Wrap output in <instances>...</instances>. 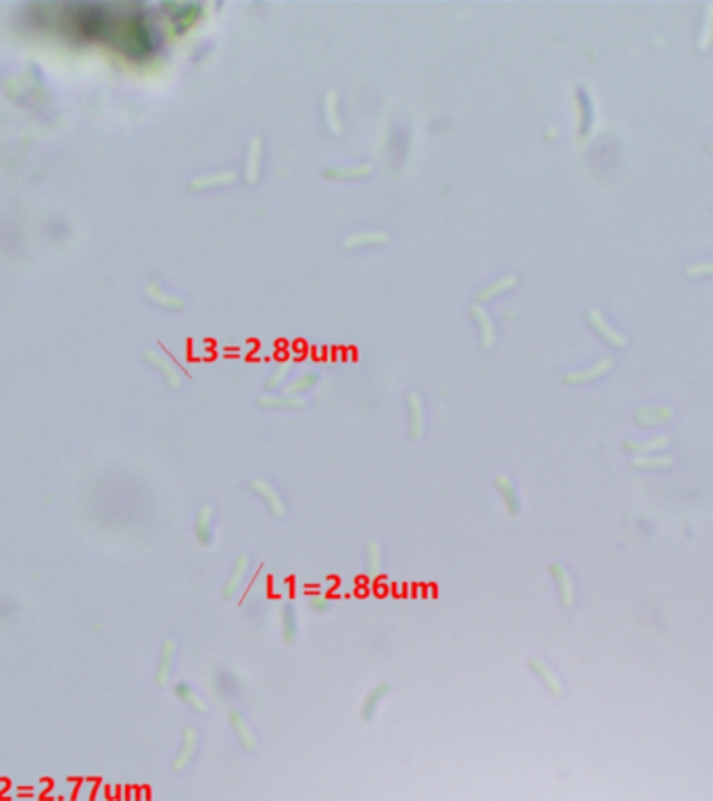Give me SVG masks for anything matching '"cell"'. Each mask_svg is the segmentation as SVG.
Segmentation results:
<instances>
[{"label":"cell","instance_id":"cell-1","mask_svg":"<svg viewBox=\"0 0 713 801\" xmlns=\"http://www.w3.org/2000/svg\"><path fill=\"white\" fill-rule=\"evenodd\" d=\"M33 19L67 38L102 42L134 61L153 57L159 40L149 17L132 4H40Z\"/></svg>","mask_w":713,"mask_h":801},{"label":"cell","instance_id":"cell-2","mask_svg":"<svg viewBox=\"0 0 713 801\" xmlns=\"http://www.w3.org/2000/svg\"><path fill=\"white\" fill-rule=\"evenodd\" d=\"M250 568H252V559H250L248 553H240V555L234 559V566H232L230 574H227L225 582H223V586H221V597H223L225 601H232L234 597L240 595V591H242V586H245V582H247V576L248 572H250Z\"/></svg>","mask_w":713,"mask_h":801},{"label":"cell","instance_id":"cell-3","mask_svg":"<svg viewBox=\"0 0 713 801\" xmlns=\"http://www.w3.org/2000/svg\"><path fill=\"white\" fill-rule=\"evenodd\" d=\"M227 722H230V729H232L234 737L238 741V745H240L245 751H248V753L257 751V747H259V738H257L254 729L250 726V722L247 720V716H245L240 709H230V714H227Z\"/></svg>","mask_w":713,"mask_h":801},{"label":"cell","instance_id":"cell-4","mask_svg":"<svg viewBox=\"0 0 713 801\" xmlns=\"http://www.w3.org/2000/svg\"><path fill=\"white\" fill-rule=\"evenodd\" d=\"M527 670L540 680V684L549 691L551 697H555V699H561V697H563L565 687H563V682H561V678L557 676V672H555L545 660H540V657H530V660H527Z\"/></svg>","mask_w":713,"mask_h":801},{"label":"cell","instance_id":"cell-5","mask_svg":"<svg viewBox=\"0 0 713 801\" xmlns=\"http://www.w3.org/2000/svg\"><path fill=\"white\" fill-rule=\"evenodd\" d=\"M549 574L555 580L557 584V595H559V606L569 611L576 603V588H574V580L569 576V572L561 566V564H551L549 566Z\"/></svg>","mask_w":713,"mask_h":801},{"label":"cell","instance_id":"cell-6","mask_svg":"<svg viewBox=\"0 0 713 801\" xmlns=\"http://www.w3.org/2000/svg\"><path fill=\"white\" fill-rule=\"evenodd\" d=\"M252 490L265 503V507H267V512L272 513V517H276V520L286 517V503H284L282 495H279L278 488L274 484H269L267 480H252Z\"/></svg>","mask_w":713,"mask_h":801},{"label":"cell","instance_id":"cell-7","mask_svg":"<svg viewBox=\"0 0 713 801\" xmlns=\"http://www.w3.org/2000/svg\"><path fill=\"white\" fill-rule=\"evenodd\" d=\"M198 741H200L198 731H196L194 726H188L186 731H184V737H182L180 751L176 753V758H173V762H171V772L180 774V772H184L186 768H190V764H192V760H194V756H196V751H198Z\"/></svg>","mask_w":713,"mask_h":801},{"label":"cell","instance_id":"cell-8","mask_svg":"<svg viewBox=\"0 0 713 801\" xmlns=\"http://www.w3.org/2000/svg\"><path fill=\"white\" fill-rule=\"evenodd\" d=\"M390 693H392V684H390L388 680H382V682L373 684L372 689L365 693L363 701H361V720L368 722V724L373 722L375 716H377L380 705H382V701H384Z\"/></svg>","mask_w":713,"mask_h":801},{"label":"cell","instance_id":"cell-9","mask_svg":"<svg viewBox=\"0 0 713 801\" xmlns=\"http://www.w3.org/2000/svg\"><path fill=\"white\" fill-rule=\"evenodd\" d=\"M215 513L211 505H203L198 513H196V520H194V534H196V541L200 547H211L215 543Z\"/></svg>","mask_w":713,"mask_h":801},{"label":"cell","instance_id":"cell-10","mask_svg":"<svg viewBox=\"0 0 713 801\" xmlns=\"http://www.w3.org/2000/svg\"><path fill=\"white\" fill-rule=\"evenodd\" d=\"M495 486L496 490H498V495H500V499H503L505 512L509 513V515H513V517L520 515V512H522V501H520V493H518L515 482L511 480L509 476L500 474V476L495 478Z\"/></svg>","mask_w":713,"mask_h":801},{"label":"cell","instance_id":"cell-11","mask_svg":"<svg viewBox=\"0 0 713 801\" xmlns=\"http://www.w3.org/2000/svg\"><path fill=\"white\" fill-rule=\"evenodd\" d=\"M279 633L284 645H294L299 639V609L294 603H284L279 609Z\"/></svg>","mask_w":713,"mask_h":801},{"label":"cell","instance_id":"cell-12","mask_svg":"<svg viewBox=\"0 0 713 801\" xmlns=\"http://www.w3.org/2000/svg\"><path fill=\"white\" fill-rule=\"evenodd\" d=\"M176 697L182 701V704L186 705V707H190L194 714H207V709H209V705H207V701H205V697L190 684V682H186V680H180L178 684H176Z\"/></svg>","mask_w":713,"mask_h":801},{"label":"cell","instance_id":"cell-13","mask_svg":"<svg viewBox=\"0 0 713 801\" xmlns=\"http://www.w3.org/2000/svg\"><path fill=\"white\" fill-rule=\"evenodd\" d=\"M173 664H176V643L167 639L161 645V655H159V666L155 674L156 684L163 687L169 680V676L173 672Z\"/></svg>","mask_w":713,"mask_h":801},{"label":"cell","instance_id":"cell-14","mask_svg":"<svg viewBox=\"0 0 713 801\" xmlns=\"http://www.w3.org/2000/svg\"><path fill=\"white\" fill-rule=\"evenodd\" d=\"M238 684H240V682H238V676L232 672L230 668H218V670L213 672V691H215L218 697L227 699V697L236 695L238 689H240Z\"/></svg>","mask_w":713,"mask_h":801},{"label":"cell","instance_id":"cell-15","mask_svg":"<svg viewBox=\"0 0 713 801\" xmlns=\"http://www.w3.org/2000/svg\"><path fill=\"white\" fill-rule=\"evenodd\" d=\"M384 570V551L377 541H368L365 545V574L377 578Z\"/></svg>","mask_w":713,"mask_h":801},{"label":"cell","instance_id":"cell-16","mask_svg":"<svg viewBox=\"0 0 713 801\" xmlns=\"http://www.w3.org/2000/svg\"><path fill=\"white\" fill-rule=\"evenodd\" d=\"M590 318H592V321H594V326L599 328V332H603V336L607 338V340H611L613 345H618V347H626L628 345V338L626 336H621L620 332H616L609 323H605V320H603V316L599 313V311H590Z\"/></svg>","mask_w":713,"mask_h":801},{"label":"cell","instance_id":"cell-17","mask_svg":"<svg viewBox=\"0 0 713 801\" xmlns=\"http://www.w3.org/2000/svg\"><path fill=\"white\" fill-rule=\"evenodd\" d=\"M670 443V436L661 434V436H655L651 441H645V443H634V441H626L623 443V449L630 451V453H647V451H659L663 449L665 445Z\"/></svg>","mask_w":713,"mask_h":801},{"label":"cell","instance_id":"cell-18","mask_svg":"<svg viewBox=\"0 0 713 801\" xmlns=\"http://www.w3.org/2000/svg\"><path fill=\"white\" fill-rule=\"evenodd\" d=\"M613 365V361L607 357V359H603L601 363H596V365H592L590 370H586V372H580V374H572V376H567V382H589V380H592V378H596V376H601V374H605L609 367Z\"/></svg>","mask_w":713,"mask_h":801},{"label":"cell","instance_id":"cell-19","mask_svg":"<svg viewBox=\"0 0 713 801\" xmlns=\"http://www.w3.org/2000/svg\"><path fill=\"white\" fill-rule=\"evenodd\" d=\"M632 468H638V470H647V468H670L674 466V457L672 455H661V457H634Z\"/></svg>","mask_w":713,"mask_h":801},{"label":"cell","instance_id":"cell-20","mask_svg":"<svg viewBox=\"0 0 713 801\" xmlns=\"http://www.w3.org/2000/svg\"><path fill=\"white\" fill-rule=\"evenodd\" d=\"M713 40V4L707 6V17H705V26H703V32L699 38V48L705 50Z\"/></svg>","mask_w":713,"mask_h":801},{"label":"cell","instance_id":"cell-21","mask_svg":"<svg viewBox=\"0 0 713 801\" xmlns=\"http://www.w3.org/2000/svg\"><path fill=\"white\" fill-rule=\"evenodd\" d=\"M309 608L315 613H326V611H330V608H332V599L328 595H323V593H311Z\"/></svg>","mask_w":713,"mask_h":801},{"label":"cell","instance_id":"cell-22","mask_svg":"<svg viewBox=\"0 0 713 801\" xmlns=\"http://www.w3.org/2000/svg\"><path fill=\"white\" fill-rule=\"evenodd\" d=\"M686 274H688V276H705V274H713V261L712 263L688 265V267H686Z\"/></svg>","mask_w":713,"mask_h":801},{"label":"cell","instance_id":"cell-23","mask_svg":"<svg viewBox=\"0 0 713 801\" xmlns=\"http://www.w3.org/2000/svg\"><path fill=\"white\" fill-rule=\"evenodd\" d=\"M712 149H713V142H712Z\"/></svg>","mask_w":713,"mask_h":801}]
</instances>
